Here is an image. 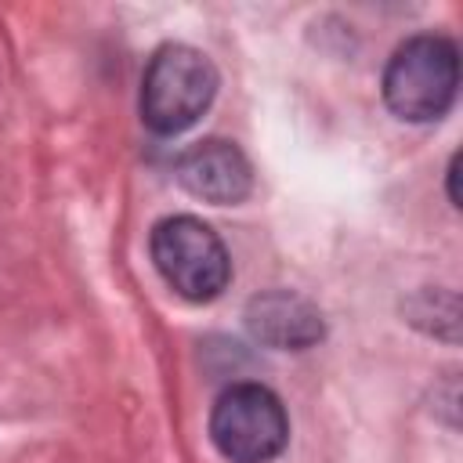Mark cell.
<instances>
[{
  "instance_id": "cell-6",
  "label": "cell",
  "mask_w": 463,
  "mask_h": 463,
  "mask_svg": "<svg viewBox=\"0 0 463 463\" xmlns=\"http://www.w3.org/2000/svg\"><path fill=\"white\" fill-rule=\"evenodd\" d=\"M246 326L257 340L279 351H304L322 336V315L304 297L286 289L253 297L246 307Z\"/></svg>"
},
{
  "instance_id": "cell-5",
  "label": "cell",
  "mask_w": 463,
  "mask_h": 463,
  "mask_svg": "<svg viewBox=\"0 0 463 463\" xmlns=\"http://www.w3.org/2000/svg\"><path fill=\"white\" fill-rule=\"evenodd\" d=\"M177 181L203 203L235 206L250 195L253 174L246 156L232 141H199L177 159Z\"/></svg>"
},
{
  "instance_id": "cell-2",
  "label": "cell",
  "mask_w": 463,
  "mask_h": 463,
  "mask_svg": "<svg viewBox=\"0 0 463 463\" xmlns=\"http://www.w3.org/2000/svg\"><path fill=\"white\" fill-rule=\"evenodd\" d=\"M217 94V69L213 61L188 47L166 43L152 54L145 80H141V119L148 130L170 137L188 130Z\"/></svg>"
},
{
  "instance_id": "cell-7",
  "label": "cell",
  "mask_w": 463,
  "mask_h": 463,
  "mask_svg": "<svg viewBox=\"0 0 463 463\" xmlns=\"http://www.w3.org/2000/svg\"><path fill=\"white\" fill-rule=\"evenodd\" d=\"M456 177H459V156H452V163H449V199H452V206H459V188H456Z\"/></svg>"
},
{
  "instance_id": "cell-3",
  "label": "cell",
  "mask_w": 463,
  "mask_h": 463,
  "mask_svg": "<svg viewBox=\"0 0 463 463\" xmlns=\"http://www.w3.org/2000/svg\"><path fill=\"white\" fill-rule=\"evenodd\" d=\"M148 253L163 282L184 300H213L232 279V260L221 235L192 213L163 217L148 235Z\"/></svg>"
},
{
  "instance_id": "cell-4",
  "label": "cell",
  "mask_w": 463,
  "mask_h": 463,
  "mask_svg": "<svg viewBox=\"0 0 463 463\" xmlns=\"http://www.w3.org/2000/svg\"><path fill=\"white\" fill-rule=\"evenodd\" d=\"M210 438L232 463H271L289 441V420L264 383H232L210 409Z\"/></svg>"
},
{
  "instance_id": "cell-1",
  "label": "cell",
  "mask_w": 463,
  "mask_h": 463,
  "mask_svg": "<svg viewBox=\"0 0 463 463\" xmlns=\"http://www.w3.org/2000/svg\"><path fill=\"white\" fill-rule=\"evenodd\" d=\"M459 90V51L452 40L420 33L409 36L383 69V101L405 123L441 119Z\"/></svg>"
}]
</instances>
